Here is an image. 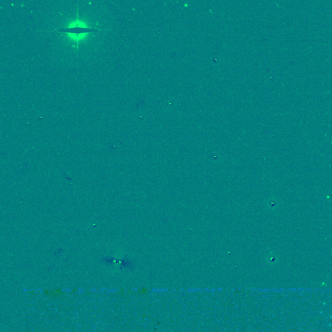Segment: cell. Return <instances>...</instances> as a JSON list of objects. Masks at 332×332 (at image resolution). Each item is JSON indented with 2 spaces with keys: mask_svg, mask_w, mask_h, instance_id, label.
I'll list each match as a JSON object with an SVG mask.
<instances>
[{
  "mask_svg": "<svg viewBox=\"0 0 332 332\" xmlns=\"http://www.w3.org/2000/svg\"><path fill=\"white\" fill-rule=\"evenodd\" d=\"M56 31L59 33H67L70 35H80L83 34H88V33L98 32L99 29L95 28H91L87 27H81V26L76 25L72 26V27H68L66 28H61L56 29Z\"/></svg>",
  "mask_w": 332,
  "mask_h": 332,
  "instance_id": "6da1fadb",
  "label": "cell"
}]
</instances>
